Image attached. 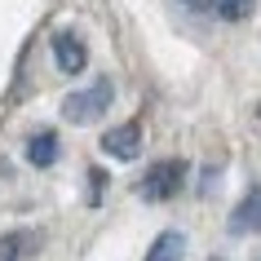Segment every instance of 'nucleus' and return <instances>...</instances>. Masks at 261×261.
<instances>
[{
    "instance_id": "2",
    "label": "nucleus",
    "mask_w": 261,
    "mask_h": 261,
    "mask_svg": "<svg viewBox=\"0 0 261 261\" xmlns=\"http://www.w3.org/2000/svg\"><path fill=\"white\" fill-rule=\"evenodd\" d=\"M111 80L107 75H97L89 89H80V93H71V97H62V115H67L71 124H89V120H97L102 111H111Z\"/></svg>"
},
{
    "instance_id": "12",
    "label": "nucleus",
    "mask_w": 261,
    "mask_h": 261,
    "mask_svg": "<svg viewBox=\"0 0 261 261\" xmlns=\"http://www.w3.org/2000/svg\"><path fill=\"white\" fill-rule=\"evenodd\" d=\"M257 115H261V102H257Z\"/></svg>"
},
{
    "instance_id": "4",
    "label": "nucleus",
    "mask_w": 261,
    "mask_h": 261,
    "mask_svg": "<svg viewBox=\"0 0 261 261\" xmlns=\"http://www.w3.org/2000/svg\"><path fill=\"white\" fill-rule=\"evenodd\" d=\"M54 62L62 75H80L84 62H89V49H84L80 36H71V31H58L54 36Z\"/></svg>"
},
{
    "instance_id": "8",
    "label": "nucleus",
    "mask_w": 261,
    "mask_h": 261,
    "mask_svg": "<svg viewBox=\"0 0 261 261\" xmlns=\"http://www.w3.org/2000/svg\"><path fill=\"white\" fill-rule=\"evenodd\" d=\"M36 244V234L27 230H14V234H0V261H22L27 257V248Z\"/></svg>"
},
{
    "instance_id": "6",
    "label": "nucleus",
    "mask_w": 261,
    "mask_h": 261,
    "mask_svg": "<svg viewBox=\"0 0 261 261\" xmlns=\"http://www.w3.org/2000/svg\"><path fill=\"white\" fill-rule=\"evenodd\" d=\"M58 155H62V142H58L54 128L31 133V142H27V164H31V168H49V164H58Z\"/></svg>"
},
{
    "instance_id": "1",
    "label": "nucleus",
    "mask_w": 261,
    "mask_h": 261,
    "mask_svg": "<svg viewBox=\"0 0 261 261\" xmlns=\"http://www.w3.org/2000/svg\"><path fill=\"white\" fill-rule=\"evenodd\" d=\"M186 177H191V164H186V160H160V164L146 168V177H142L138 195H142V199H151V204H164V199L181 195Z\"/></svg>"
},
{
    "instance_id": "5",
    "label": "nucleus",
    "mask_w": 261,
    "mask_h": 261,
    "mask_svg": "<svg viewBox=\"0 0 261 261\" xmlns=\"http://www.w3.org/2000/svg\"><path fill=\"white\" fill-rule=\"evenodd\" d=\"M252 230H261V186H252L230 213V234H252Z\"/></svg>"
},
{
    "instance_id": "10",
    "label": "nucleus",
    "mask_w": 261,
    "mask_h": 261,
    "mask_svg": "<svg viewBox=\"0 0 261 261\" xmlns=\"http://www.w3.org/2000/svg\"><path fill=\"white\" fill-rule=\"evenodd\" d=\"M89 186H93V191H89V204H102V191H107V173H102V168H93V173H89Z\"/></svg>"
},
{
    "instance_id": "13",
    "label": "nucleus",
    "mask_w": 261,
    "mask_h": 261,
    "mask_svg": "<svg viewBox=\"0 0 261 261\" xmlns=\"http://www.w3.org/2000/svg\"><path fill=\"white\" fill-rule=\"evenodd\" d=\"M213 261H221V257H213Z\"/></svg>"
},
{
    "instance_id": "9",
    "label": "nucleus",
    "mask_w": 261,
    "mask_h": 261,
    "mask_svg": "<svg viewBox=\"0 0 261 261\" xmlns=\"http://www.w3.org/2000/svg\"><path fill=\"white\" fill-rule=\"evenodd\" d=\"M213 5H217V14L226 18V22H239V18L252 14V5H257V0H213Z\"/></svg>"
},
{
    "instance_id": "7",
    "label": "nucleus",
    "mask_w": 261,
    "mask_h": 261,
    "mask_svg": "<svg viewBox=\"0 0 261 261\" xmlns=\"http://www.w3.org/2000/svg\"><path fill=\"white\" fill-rule=\"evenodd\" d=\"M181 257H186V239L177 230L155 234V244L146 248V261H181Z\"/></svg>"
},
{
    "instance_id": "11",
    "label": "nucleus",
    "mask_w": 261,
    "mask_h": 261,
    "mask_svg": "<svg viewBox=\"0 0 261 261\" xmlns=\"http://www.w3.org/2000/svg\"><path fill=\"white\" fill-rule=\"evenodd\" d=\"M181 5H186V9H195V14H204V9H208V0H181Z\"/></svg>"
},
{
    "instance_id": "3",
    "label": "nucleus",
    "mask_w": 261,
    "mask_h": 261,
    "mask_svg": "<svg viewBox=\"0 0 261 261\" xmlns=\"http://www.w3.org/2000/svg\"><path fill=\"white\" fill-rule=\"evenodd\" d=\"M102 151H107L111 160H120V164L138 160L142 155V124L138 120H124L120 128H107V133H102Z\"/></svg>"
}]
</instances>
